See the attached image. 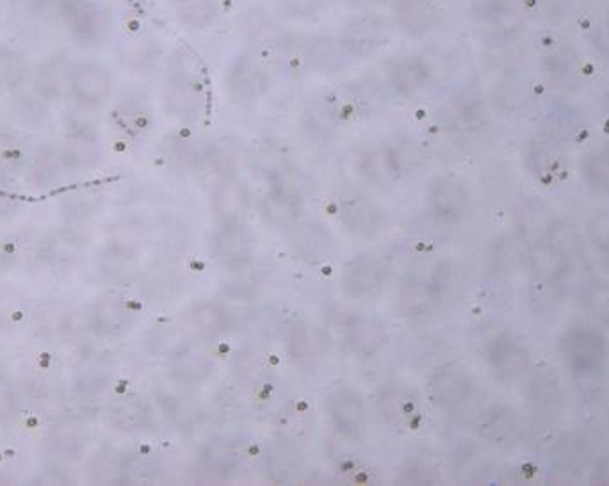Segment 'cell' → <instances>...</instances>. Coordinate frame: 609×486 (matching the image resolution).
Segmentation results:
<instances>
[{
  "mask_svg": "<svg viewBox=\"0 0 609 486\" xmlns=\"http://www.w3.org/2000/svg\"><path fill=\"white\" fill-rule=\"evenodd\" d=\"M27 70L29 65L22 50L11 45H0V90L15 88L24 81Z\"/></svg>",
  "mask_w": 609,
  "mask_h": 486,
  "instance_id": "2",
  "label": "cell"
},
{
  "mask_svg": "<svg viewBox=\"0 0 609 486\" xmlns=\"http://www.w3.org/2000/svg\"><path fill=\"white\" fill-rule=\"evenodd\" d=\"M59 18L77 43L91 45L107 33V17L95 0H65Z\"/></svg>",
  "mask_w": 609,
  "mask_h": 486,
  "instance_id": "1",
  "label": "cell"
}]
</instances>
